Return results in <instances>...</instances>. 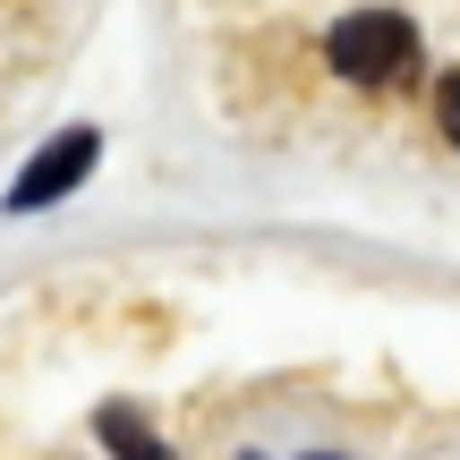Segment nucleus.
<instances>
[{
    "instance_id": "obj_4",
    "label": "nucleus",
    "mask_w": 460,
    "mask_h": 460,
    "mask_svg": "<svg viewBox=\"0 0 460 460\" xmlns=\"http://www.w3.org/2000/svg\"><path fill=\"white\" fill-rule=\"evenodd\" d=\"M435 119H444V137L460 146V77H444V85H435Z\"/></svg>"
},
{
    "instance_id": "obj_5",
    "label": "nucleus",
    "mask_w": 460,
    "mask_h": 460,
    "mask_svg": "<svg viewBox=\"0 0 460 460\" xmlns=\"http://www.w3.org/2000/svg\"><path fill=\"white\" fill-rule=\"evenodd\" d=\"M315 460H332V452H315Z\"/></svg>"
},
{
    "instance_id": "obj_1",
    "label": "nucleus",
    "mask_w": 460,
    "mask_h": 460,
    "mask_svg": "<svg viewBox=\"0 0 460 460\" xmlns=\"http://www.w3.org/2000/svg\"><path fill=\"white\" fill-rule=\"evenodd\" d=\"M324 60L341 68L349 85H393V77H410V60H418V26L401 9H358V17H341V26L324 34Z\"/></svg>"
},
{
    "instance_id": "obj_3",
    "label": "nucleus",
    "mask_w": 460,
    "mask_h": 460,
    "mask_svg": "<svg viewBox=\"0 0 460 460\" xmlns=\"http://www.w3.org/2000/svg\"><path fill=\"white\" fill-rule=\"evenodd\" d=\"M94 435H102V452H119V460H171V444L128 410V401H111V410L94 418Z\"/></svg>"
},
{
    "instance_id": "obj_2",
    "label": "nucleus",
    "mask_w": 460,
    "mask_h": 460,
    "mask_svg": "<svg viewBox=\"0 0 460 460\" xmlns=\"http://www.w3.org/2000/svg\"><path fill=\"white\" fill-rule=\"evenodd\" d=\"M94 163H102V137H94V128H60V137H51V146L9 180V197H0V205H9V214H43V205L68 197V188H85V171H94Z\"/></svg>"
}]
</instances>
